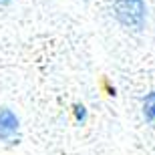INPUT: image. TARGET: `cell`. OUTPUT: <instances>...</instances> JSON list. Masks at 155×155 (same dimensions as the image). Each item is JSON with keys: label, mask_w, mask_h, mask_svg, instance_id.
<instances>
[{"label": "cell", "mask_w": 155, "mask_h": 155, "mask_svg": "<svg viewBox=\"0 0 155 155\" xmlns=\"http://www.w3.org/2000/svg\"><path fill=\"white\" fill-rule=\"evenodd\" d=\"M113 10H115L117 20L131 28H141L145 22V14H147L143 0H115Z\"/></svg>", "instance_id": "6da1fadb"}, {"label": "cell", "mask_w": 155, "mask_h": 155, "mask_svg": "<svg viewBox=\"0 0 155 155\" xmlns=\"http://www.w3.org/2000/svg\"><path fill=\"white\" fill-rule=\"evenodd\" d=\"M18 137V117L10 109H0V141H14Z\"/></svg>", "instance_id": "7a4b0ae2"}, {"label": "cell", "mask_w": 155, "mask_h": 155, "mask_svg": "<svg viewBox=\"0 0 155 155\" xmlns=\"http://www.w3.org/2000/svg\"><path fill=\"white\" fill-rule=\"evenodd\" d=\"M143 115L151 127H155V91H151L143 99Z\"/></svg>", "instance_id": "3957f363"}, {"label": "cell", "mask_w": 155, "mask_h": 155, "mask_svg": "<svg viewBox=\"0 0 155 155\" xmlns=\"http://www.w3.org/2000/svg\"><path fill=\"white\" fill-rule=\"evenodd\" d=\"M75 109H77V117H79V119L83 121V119H85V117H87V113H85V107H83V105H81V107H79V105H77Z\"/></svg>", "instance_id": "277c9868"}, {"label": "cell", "mask_w": 155, "mask_h": 155, "mask_svg": "<svg viewBox=\"0 0 155 155\" xmlns=\"http://www.w3.org/2000/svg\"><path fill=\"white\" fill-rule=\"evenodd\" d=\"M8 2H10V0H0V4H8Z\"/></svg>", "instance_id": "5b68a950"}]
</instances>
